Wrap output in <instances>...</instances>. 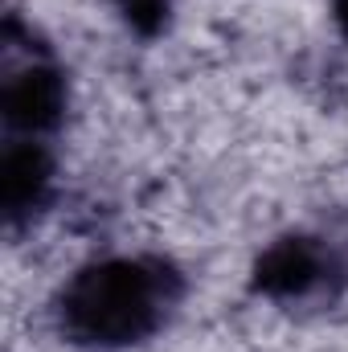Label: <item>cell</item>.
<instances>
[{
    "label": "cell",
    "instance_id": "cell-1",
    "mask_svg": "<svg viewBox=\"0 0 348 352\" xmlns=\"http://www.w3.org/2000/svg\"><path fill=\"white\" fill-rule=\"evenodd\" d=\"M176 299H180V274L164 258L119 254L74 270L54 311L70 344L127 349L164 328Z\"/></svg>",
    "mask_w": 348,
    "mask_h": 352
},
{
    "label": "cell",
    "instance_id": "cell-2",
    "mask_svg": "<svg viewBox=\"0 0 348 352\" xmlns=\"http://www.w3.org/2000/svg\"><path fill=\"white\" fill-rule=\"evenodd\" d=\"M0 119L8 140H45L66 119L62 66L33 45H17L4 29V70H0Z\"/></svg>",
    "mask_w": 348,
    "mask_h": 352
},
{
    "label": "cell",
    "instance_id": "cell-3",
    "mask_svg": "<svg viewBox=\"0 0 348 352\" xmlns=\"http://www.w3.org/2000/svg\"><path fill=\"white\" fill-rule=\"evenodd\" d=\"M54 152L45 140H8L0 152V213L4 226L17 234L25 226H33L45 205L54 201Z\"/></svg>",
    "mask_w": 348,
    "mask_h": 352
},
{
    "label": "cell",
    "instance_id": "cell-4",
    "mask_svg": "<svg viewBox=\"0 0 348 352\" xmlns=\"http://www.w3.org/2000/svg\"><path fill=\"white\" fill-rule=\"evenodd\" d=\"M328 278H332V258L307 238L279 242L259 266L262 291L283 295V299H307L320 287H328Z\"/></svg>",
    "mask_w": 348,
    "mask_h": 352
},
{
    "label": "cell",
    "instance_id": "cell-5",
    "mask_svg": "<svg viewBox=\"0 0 348 352\" xmlns=\"http://www.w3.org/2000/svg\"><path fill=\"white\" fill-rule=\"evenodd\" d=\"M111 4L135 33H160L173 12V0H111Z\"/></svg>",
    "mask_w": 348,
    "mask_h": 352
},
{
    "label": "cell",
    "instance_id": "cell-6",
    "mask_svg": "<svg viewBox=\"0 0 348 352\" xmlns=\"http://www.w3.org/2000/svg\"><path fill=\"white\" fill-rule=\"evenodd\" d=\"M336 16H340V25L348 29V0H336Z\"/></svg>",
    "mask_w": 348,
    "mask_h": 352
}]
</instances>
